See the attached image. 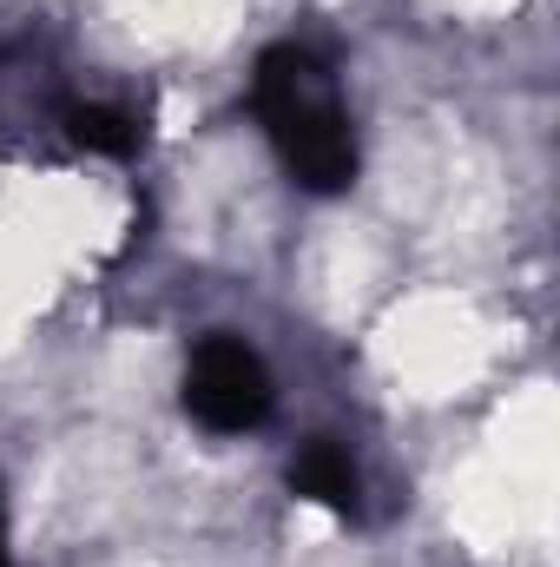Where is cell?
<instances>
[{
  "label": "cell",
  "mask_w": 560,
  "mask_h": 567,
  "mask_svg": "<svg viewBox=\"0 0 560 567\" xmlns=\"http://www.w3.org/2000/svg\"><path fill=\"white\" fill-rule=\"evenodd\" d=\"M139 567H145V561H139Z\"/></svg>",
  "instance_id": "obj_4"
},
{
  "label": "cell",
  "mask_w": 560,
  "mask_h": 567,
  "mask_svg": "<svg viewBox=\"0 0 560 567\" xmlns=\"http://www.w3.org/2000/svg\"><path fill=\"white\" fill-rule=\"evenodd\" d=\"M376 363L390 370V383L416 403L462 396L481 370H488V323L468 297L455 290H416L383 317L376 337Z\"/></svg>",
  "instance_id": "obj_1"
},
{
  "label": "cell",
  "mask_w": 560,
  "mask_h": 567,
  "mask_svg": "<svg viewBox=\"0 0 560 567\" xmlns=\"http://www.w3.org/2000/svg\"><path fill=\"white\" fill-rule=\"evenodd\" d=\"M448 13H508L515 0H442Z\"/></svg>",
  "instance_id": "obj_3"
},
{
  "label": "cell",
  "mask_w": 560,
  "mask_h": 567,
  "mask_svg": "<svg viewBox=\"0 0 560 567\" xmlns=\"http://www.w3.org/2000/svg\"><path fill=\"white\" fill-rule=\"evenodd\" d=\"M370 284H376V245H370V231L363 225H323L317 245H310V258H303V290L330 317H343V310L363 303Z\"/></svg>",
  "instance_id": "obj_2"
}]
</instances>
